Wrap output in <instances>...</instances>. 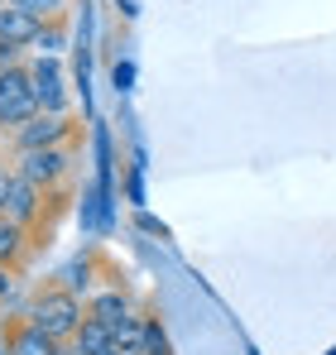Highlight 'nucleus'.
Listing matches in <instances>:
<instances>
[{"label": "nucleus", "mask_w": 336, "mask_h": 355, "mask_svg": "<svg viewBox=\"0 0 336 355\" xmlns=\"http://www.w3.org/2000/svg\"><path fill=\"white\" fill-rule=\"evenodd\" d=\"M82 322H87L82 297L67 293V288H44V293L34 297V307H29V327H39L53 341H72L82 331Z\"/></svg>", "instance_id": "obj_1"}, {"label": "nucleus", "mask_w": 336, "mask_h": 355, "mask_svg": "<svg viewBox=\"0 0 336 355\" xmlns=\"http://www.w3.org/2000/svg\"><path fill=\"white\" fill-rule=\"evenodd\" d=\"M39 116V96H34V77L29 67H10L0 72V130H19Z\"/></svg>", "instance_id": "obj_2"}, {"label": "nucleus", "mask_w": 336, "mask_h": 355, "mask_svg": "<svg viewBox=\"0 0 336 355\" xmlns=\"http://www.w3.org/2000/svg\"><path fill=\"white\" fill-rule=\"evenodd\" d=\"M72 168V159H67V149L58 144V149H29V154H19V164H15V173L29 178L34 187H53L58 178H67Z\"/></svg>", "instance_id": "obj_3"}, {"label": "nucleus", "mask_w": 336, "mask_h": 355, "mask_svg": "<svg viewBox=\"0 0 336 355\" xmlns=\"http://www.w3.org/2000/svg\"><path fill=\"white\" fill-rule=\"evenodd\" d=\"M67 130H72L67 116H49V111H39L29 125L15 130V149H19V154H29V149H58V144L67 139Z\"/></svg>", "instance_id": "obj_4"}, {"label": "nucleus", "mask_w": 336, "mask_h": 355, "mask_svg": "<svg viewBox=\"0 0 336 355\" xmlns=\"http://www.w3.org/2000/svg\"><path fill=\"white\" fill-rule=\"evenodd\" d=\"M39 197H44V187H34L29 178L15 173V178H10V192H5V216H10V221H19V226H29V221L44 211V202H39Z\"/></svg>", "instance_id": "obj_5"}, {"label": "nucleus", "mask_w": 336, "mask_h": 355, "mask_svg": "<svg viewBox=\"0 0 336 355\" xmlns=\"http://www.w3.org/2000/svg\"><path fill=\"white\" fill-rule=\"evenodd\" d=\"M29 77H34V96H39V111H49V116H62L67 96H62V77H58L53 58H39L34 67H29Z\"/></svg>", "instance_id": "obj_6"}, {"label": "nucleus", "mask_w": 336, "mask_h": 355, "mask_svg": "<svg viewBox=\"0 0 336 355\" xmlns=\"http://www.w3.org/2000/svg\"><path fill=\"white\" fill-rule=\"evenodd\" d=\"M39 29H44V19H34V15H24V10H15V5H0V44H5V49L34 44Z\"/></svg>", "instance_id": "obj_7"}, {"label": "nucleus", "mask_w": 336, "mask_h": 355, "mask_svg": "<svg viewBox=\"0 0 336 355\" xmlns=\"http://www.w3.org/2000/svg\"><path fill=\"white\" fill-rule=\"evenodd\" d=\"M87 317H92V322H101V327H120L125 317H135V307H130V297L120 293V288H106V293H92Z\"/></svg>", "instance_id": "obj_8"}, {"label": "nucleus", "mask_w": 336, "mask_h": 355, "mask_svg": "<svg viewBox=\"0 0 336 355\" xmlns=\"http://www.w3.org/2000/svg\"><path fill=\"white\" fill-rule=\"evenodd\" d=\"M10 355H62V341H53V336H44L39 327H19L15 336H10Z\"/></svg>", "instance_id": "obj_9"}, {"label": "nucleus", "mask_w": 336, "mask_h": 355, "mask_svg": "<svg viewBox=\"0 0 336 355\" xmlns=\"http://www.w3.org/2000/svg\"><path fill=\"white\" fill-rule=\"evenodd\" d=\"M24 250H29V226H19V221L0 216V264H5V269H10V264H19V259H24Z\"/></svg>", "instance_id": "obj_10"}, {"label": "nucleus", "mask_w": 336, "mask_h": 355, "mask_svg": "<svg viewBox=\"0 0 336 355\" xmlns=\"http://www.w3.org/2000/svg\"><path fill=\"white\" fill-rule=\"evenodd\" d=\"M72 346H77V355H111L115 341H111V327H101V322H82V331L72 336Z\"/></svg>", "instance_id": "obj_11"}, {"label": "nucleus", "mask_w": 336, "mask_h": 355, "mask_svg": "<svg viewBox=\"0 0 336 355\" xmlns=\"http://www.w3.org/2000/svg\"><path fill=\"white\" fill-rule=\"evenodd\" d=\"M111 341H115V351L140 355V341H144V317H125L120 327H111Z\"/></svg>", "instance_id": "obj_12"}, {"label": "nucleus", "mask_w": 336, "mask_h": 355, "mask_svg": "<svg viewBox=\"0 0 336 355\" xmlns=\"http://www.w3.org/2000/svg\"><path fill=\"white\" fill-rule=\"evenodd\" d=\"M5 5H15V10H24L34 19H44V24H53L58 15H62V0H5Z\"/></svg>", "instance_id": "obj_13"}, {"label": "nucleus", "mask_w": 336, "mask_h": 355, "mask_svg": "<svg viewBox=\"0 0 336 355\" xmlns=\"http://www.w3.org/2000/svg\"><path fill=\"white\" fill-rule=\"evenodd\" d=\"M140 355H173L164 327H159V322H149V317H144V341H140Z\"/></svg>", "instance_id": "obj_14"}, {"label": "nucleus", "mask_w": 336, "mask_h": 355, "mask_svg": "<svg viewBox=\"0 0 336 355\" xmlns=\"http://www.w3.org/2000/svg\"><path fill=\"white\" fill-rule=\"evenodd\" d=\"M87 274H92V264H87V259H77V264H67V269H62V284H58V288H67V293H87V284H92Z\"/></svg>", "instance_id": "obj_15"}, {"label": "nucleus", "mask_w": 336, "mask_h": 355, "mask_svg": "<svg viewBox=\"0 0 336 355\" xmlns=\"http://www.w3.org/2000/svg\"><path fill=\"white\" fill-rule=\"evenodd\" d=\"M34 44H39V49H44V53H58V49H62V24H44V29H39V39H34Z\"/></svg>", "instance_id": "obj_16"}, {"label": "nucleus", "mask_w": 336, "mask_h": 355, "mask_svg": "<svg viewBox=\"0 0 336 355\" xmlns=\"http://www.w3.org/2000/svg\"><path fill=\"white\" fill-rule=\"evenodd\" d=\"M130 82H135V67H130V62H115V87L130 92Z\"/></svg>", "instance_id": "obj_17"}, {"label": "nucleus", "mask_w": 336, "mask_h": 355, "mask_svg": "<svg viewBox=\"0 0 336 355\" xmlns=\"http://www.w3.org/2000/svg\"><path fill=\"white\" fill-rule=\"evenodd\" d=\"M10 178H15V173L0 164V216H5V192H10Z\"/></svg>", "instance_id": "obj_18"}, {"label": "nucleus", "mask_w": 336, "mask_h": 355, "mask_svg": "<svg viewBox=\"0 0 336 355\" xmlns=\"http://www.w3.org/2000/svg\"><path fill=\"white\" fill-rule=\"evenodd\" d=\"M15 53H19V49H5V44H0V72H10V67H15Z\"/></svg>", "instance_id": "obj_19"}, {"label": "nucleus", "mask_w": 336, "mask_h": 355, "mask_svg": "<svg viewBox=\"0 0 336 355\" xmlns=\"http://www.w3.org/2000/svg\"><path fill=\"white\" fill-rule=\"evenodd\" d=\"M10 288H15V279H10V269L0 264V297H10Z\"/></svg>", "instance_id": "obj_20"}]
</instances>
